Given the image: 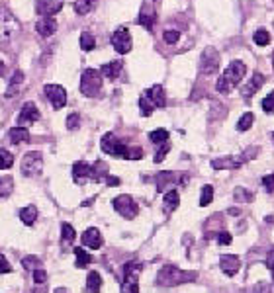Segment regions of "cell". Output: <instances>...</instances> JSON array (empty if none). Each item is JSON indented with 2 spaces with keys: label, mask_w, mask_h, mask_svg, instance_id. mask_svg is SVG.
<instances>
[{
  "label": "cell",
  "mask_w": 274,
  "mask_h": 293,
  "mask_svg": "<svg viewBox=\"0 0 274 293\" xmlns=\"http://www.w3.org/2000/svg\"><path fill=\"white\" fill-rule=\"evenodd\" d=\"M245 73H247V67H245L243 61H233V63H229V67L225 69V73L221 74V78H219L218 84H216L218 92H221V94H229L231 90H235L237 84L243 80Z\"/></svg>",
  "instance_id": "6da1fadb"
},
{
  "label": "cell",
  "mask_w": 274,
  "mask_h": 293,
  "mask_svg": "<svg viewBox=\"0 0 274 293\" xmlns=\"http://www.w3.org/2000/svg\"><path fill=\"white\" fill-rule=\"evenodd\" d=\"M18 32H20L18 18L6 6H0V43L12 41L14 37L18 36Z\"/></svg>",
  "instance_id": "7a4b0ae2"
},
{
  "label": "cell",
  "mask_w": 274,
  "mask_h": 293,
  "mask_svg": "<svg viewBox=\"0 0 274 293\" xmlns=\"http://www.w3.org/2000/svg\"><path fill=\"white\" fill-rule=\"evenodd\" d=\"M194 279V274H184L182 270L174 268V266H163L159 270V275H157V281L161 285H166V287H172V285H180L184 281H190Z\"/></svg>",
  "instance_id": "3957f363"
},
{
  "label": "cell",
  "mask_w": 274,
  "mask_h": 293,
  "mask_svg": "<svg viewBox=\"0 0 274 293\" xmlns=\"http://www.w3.org/2000/svg\"><path fill=\"white\" fill-rule=\"evenodd\" d=\"M102 90V74L94 69H86L80 76V92L86 98H96Z\"/></svg>",
  "instance_id": "277c9868"
},
{
  "label": "cell",
  "mask_w": 274,
  "mask_h": 293,
  "mask_svg": "<svg viewBox=\"0 0 274 293\" xmlns=\"http://www.w3.org/2000/svg\"><path fill=\"white\" fill-rule=\"evenodd\" d=\"M141 266L135 262H129L124 266V283H122V293H139L137 287V277H139Z\"/></svg>",
  "instance_id": "5b68a950"
},
{
  "label": "cell",
  "mask_w": 274,
  "mask_h": 293,
  "mask_svg": "<svg viewBox=\"0 0 274 293\" xmlns=\"http://www.w3.org/2000/svg\"><path fill=\"white\" fill-rule=\"evenodd\" d=\"M41 166H43V157L39 151H30L24 159H22V174L24 176H37L41 172Z\"/></svg>",
  "instance_id": "8992f818"
},
{
  "label": "cell",
  "mask_w": 274,
  "mask_h": 293,
  "mask_svg": "<svg viewBox=\"0 0 274 293\" xmlns=\"http://www.w3.org/2000/svg\"><path fill=\"white\" fill-rule=\"evenodd\" d=\"M219 69V53L214 47H206L200 57V73L214 74Z\"/></svg>",
  "instance_id": "52a82bcc"
},
{
  "label": "cell",
  "mask_w": 274,
  "mask_h": 293,
  "mask_svg": "<svg viewBox=\"0 0 274 293\" xmlns=\"http://www.w3.org/2000/svg\"><path fill=\"white\" fill-rule=\"evenodd\" d=\"M114 209L126 219H133L137 215V203L133 202V198L128 194H122L114 200Z\"/></svg>",
  "instance_id": "ba28073f"
},
{
  "label": "cell",
  "mask_w": 274,
  "mask_h": 293,
  "mask_svg": "<svg viewBox=\"0 0 274 293\" xmlns=\"http://www.w3.org/2000/svg\"><path fill=\"white\" fill-rule=\"evenodd\" d=\"M110 41H112V47H114L118 53H122V55H126V53L131 51V36H129L128 28H118V30L112 34Z\"/></svg>",
  "instance_id": "9c48e42d"
},
{
  "label": "cell",
  "mask_w": 274,
  "mask_h": 293,
  "mask_svg": "<svg viewBox=\"0 0 274 293\" xmlns=\"http://www.w3.org/2000/svg\"><path fill=\"white\" fill-rule=\"evenodd\" d=\"M100 145H102V151L106 155H112V157H124L126 155V145L114 133H106L102 137V143Z\"/></svg>",
  "instance_id": "30bf717a"
},
{
  "label": "cell",
  "mask_w": 274,
  "mask_h": 293,
  "mask_svg": "<svg viewBox=\"0 0 274 293\" xmlns=\"http://www.w3.org/2000/svg\"><path fill=\"white\" fill-rule=\"evenodd\" d=\"M247 163V155H231V157H221V159H214L212 161V168L214 170H233Z\"/></svg>",
  "instance_id": "8fae6325"
},
{
  "label": "cell",
  "mask_w": 274,
  "mask_h": 293,
  "mask_svg": "<svg viewBox=\"0 0 274 293\" xmlns=\"http://www.w3.org/2000/svg\"><path fill=\"white\" fill-rule=\"evenodd\" d=\"M43 90H45V96L49 98V102H51V106H53L55 110L65 108V104H67V90L63 86H59V84H47Z\"/></svg>",
  "instance_id": "7c38bea8"
},
{
  "label": "cell",
  "mask_w": 274,
  "mask_h": 293,
  "mask_svg": "<svg viewBox=\"0 0 274 293\" xmlns=\"http://www.w3.org/2000/svg\"><path fill=\"white\" fill-rule=\"evenodd\" d=\"M63 4L59 0H37L36 4V10L39 16L43 18H53L57 12H61Z\"/></svg>",
  "instance_id": "4fadbf2b"
},
{
  "label": "cell",
  "mask_w": 274,
  "mask_h": 293,
  "mask_svg": "<svg viewBox=\"0 0 274 293\" xmlns=\"http://www.w3.org/2000/svg\"><path fill=\"white\" fill-rule=\"evenodd\" d=\"M219 268H221L223 274L231 277V275H235L239 272L241 260L235 254H221V258H219Z\"/></svg>",
  "instance_id": "5bb4252c"
},
{
  "label": "cell",
  "mask_w": 274,
  "mask_h": 293,
  "mask_svg": "<svg viewBox=\"0 0 274 293\" xmlns=\"http://www.w3.org/2000/svg\"><path fill=\"white\" fill-rule=\"evenodd\" d=\"M39 119V110H37V106L34 102H28V104H24L22 106V110H20V115H18V123L20 127L22 125H28V123H34Z\"/></svg>",
  "instance_id": "9a60e30c"
},
{
  "label": "cell",
  "mask_w": 274,
  "mask_h": 293,
  "mask_svg": "<svg viewBox=\"0 0 274 293\" xmlns=\"http://www.w3.org/2000/svg\"><path fill=\"white\" fill-rule=\"evenodd\" d=\"M82 244L88 246V248H92V250H98V248L102 246V235H100V231L94 229V227L86 229V231L82 233Z\"/></svg>",
  "instance_id": "2e32d148"
},
{
  "label": "cell",
  "mask_w": 274,
  "mask_h": 293,
  "mask_svg": "<svg viewBox=\"0 0 274 293\" xmlns=\"http://www.w3.org/2000/svg\"><path fill=\"white\" fill-rule=\"evenodd\" d=\"M147 100L153 104V108H164V104H166V98H164V90L161 84H155V86H151L149 90H147Z\"/></svg>",
  "instance_id": "e0dca14e"
},
{
  "label": "cell",
  "mask_w": 274,
  "mask_h": 293,
  "mask_svg": "<svg viewBox=\"0 0 274 293\" xmlns=\"http://www.w3.org/2000/svg\"><path fill=\"white\" fill-rule=\"evenodd\" d=\"M155 20H157L155 8H153L151 4H143V6H141V12H139V20H137V22H139L145 30H153Z\"/></svg>",
  "instance_id": "ac0fdd59"
},
{
  "label": "cell",
  "mask_w": 274,
  "mask_h": 293,
  "mask_svg": "<svg viewBox=\"0 0 274 293\" xmlns=\"http://www.w3.org/2000/svg\"><path fill=\"white\" fill-rule=\"evenodd\" d=\"M262 84H264V76H262L260 73H255L253 76H251V80H249V82H245V86H243V90H241L243 98H247V100H249V98H251V96H253V94H255V92L258 90Z\"/></svg>",
  "instance_id": "d6986e66"
},
{
  "label": "cell",
  "mask_w": 274,
  "mask_h": 293,
  "mask_svg": "<svg viewBox=\"0 0 274 293\" xmlns=\"http://www.w3.org/2000/svg\"><path fill=\"white\" fill-rule=\"evenodd\" d=\"M36 30H37V34H39V36H43V37L53 36L55 32H57V22H55L53 18H41V20H37Z\"/></svg>",
  "instance_id": "ffe728a7"
},
{
  "label": "cell",
  "mask_w": 274,
  "mask_h": 293,
  "mask_svg": "<svg viewBox=\"0 0 274 293\" xmlns=\"http://www.w3.org/2000/svg\"><path fill=\"white\" fill-rule=\"evenodd\" d=\"M10 141L14 145H20V143H28L30 141V131L26 127H14L10 129Z\"/></svg>",
  "instance_id": "44dd1931"
},
{
  "label": "cell",
  "mask_w": 274,
  "mask_h": 293,
  "mask_svg": "<svg viewBox=\"0 0 274 293\" xmlns=\"http://www.w3.org/2000/svg\"><path fill=\"white\" fill-rule=\"evenodd\" d=\"M122 67H124V65H122L120 61H112V63H108V65H104V67H102V73L100 74H104L106 78H112V80H114V78H118V76H120V73H122Z\"/></svg>",
  "instance_id": "7402d4cb"
},
{
  "label": "cell",
  "mask_w": 274,
  "mask_h": 293,
  "mask_svg": "<svg viewBox=\"0 0 274 293\" xmlns=\"http://www.w3.org/2000/svg\"><path fill=\"white\" fill-rule=\"evenodd\" d=\"M178 203H180V196H178V192L168 190V192L164 194V209H166L168 213L174 211V209L178 207Z\"/></svg>",
  "instance_id": "603a6c76"
},
{
  "label": "cell",
  "mask_w": 274,
  "mask_h": 293,
  "mask_svg": "<svg viewBox=\"0 0 274 293\" xmlns=\"http://www.w3.org/2000/svg\"><path fill=\"white\" fill-rule=\"evenodd\" d=\"M73 176L76 182H84L90 176V166L86 165V163H76L73 166Z\"/></svg>",
  "instance_id": "cb8c5ba5"
},
{
  "label": "cell",
  "mask_w": 274,
  "mask_h": 293,
  "mask_svg": "<svg viewBox=\"0 0 274 293\" xmlns=\"http://www.w3.org/2000/svg\"><path fill=\"white\" fill-rule=\"evenodd\" d=\"M20 219H22V223H26V225H34L37 219V209L34 205L24 207V209L20 211Z\"/></svg>",
  "instance_id": "d4e9b609"
},
{
  "label": "cell",
  "mask_w": 274,
  "mask_h": 293,
  "mask_svg": "<svg viewBox=\"0 0 274 293\" xmlns=\"http://www.w3.org/2000/svg\"><path fill=\"white\" fill-rule=\"evenodd\" d=\"M100 287H102V277H100V274L98 272H90L88 277H86V289L90 293H98Z\"/></svg>",
  "instance_id": "484cf974"
},
{
  "label": "cell",
  "mask_w": 274,
  "mask_h": 293,
  "mask_svg": "<svg viewBox=\"0 0 274 293\" xmlns=\"http://www.w3.org/2000/svg\"><path fill=\"white\" fill-rule=\"evenodd\" d=\"M14 192V180L12 176H2L0 178V198H8Z\"/></svg>",
  "instance_id": "4316f807"
},
{
  "label": "cell",
  "mask_w": 274,
  "mask_h": 293,
  "mask_svg": "<svg viewBox=\"0 0 274 293\" xmlns=\"http://www.w3.org/2000/svg\"><path fill=\"white\" fill-rule=\"evenodd\" d=\"M233 198H235V202H245V203H249V202H253L255 200V194L251 192V190H247V188H235V192H233Z\"/></svg>",
  "instance_id": "83f0119b"
},
{
  "label": "cell",
  "mask_w": 274,
  "mask_h": 293,
  "mask_svg": "<svg viewBox=\"0 0 274 293\" xmlns=\"http://www.w3.org/2000/svg\"><path fill=\"white\" fill-rule=\"evenodd\" d=\"M94 6H96V0H76L74 2V12L80 14V16H84V14L90 12Z\"/></svg>",
  "instance_id": "f1b7e54d"
},
{
  "label": "cell",
  "mask_w": 274,
  "mask_h": 293,
  "mask_svg": "<svg viewBox=\"0 0 274 293\" xmlns=\"http://www.w3.org/2000/svg\"><path fill=\"white\" fill-rule=\"evenodd\" d=\"M149 139L153 143H157V145H164L168 141V131L166 129H155V131L149 133Z\"/></svg>",
  "instance_id": "f546056e"
},
{
  "label": "cell",
  "mask_w": 274,
  "mask_h": 293,
  "mask_svg": "<svg viewBox=\"0 0 274 293\" xmlns=\"http://www.w3.org/2000/svg\"><path fill=\"white\" fill-rule=\"evenodd\" d=\"M14 165V157L12 153H8L6 149H0V170H8Z\"/></svg>",
  "instance_id": "4dcf8cb0"
},
{
  "label": "cell",
  "mask_w": 274,
  "mask_h": 293,
  "mask_svg": "<svg viewBox=\"0 0 274 293\" xmlns=\"http://www.w3.org/2000/svg\"><path fill=\"white\" fill-rule=\"evenodd\" d=\"M253 121H255V115L251 113V111H247L245 115H241L237 121V131H247V129H251L253 125Z\"/></svg>",
  "instance_id": "1f68e13d"
},
{
  "label": "cell",
  "mask_w": 274,
  "mask_h": 293,
  "mask_svg": "<svg viewBox=\"0 0 274 293\" xmlns=\"http://www.w3.org/2000/svg\"><path fill=\"white\" fill-rule=\"evenodd\" d=\"M76 237V233H74V229L69 225V223H63V227H61V238H63V242L65 244H71Z\"/></svg>",
  "instance_id": "d6a6232c"
},
{
  "label": "cell",
  "mask_w": 274,
  "mask_h": 293,
  "mask_svg": "<svg viewBox=\"0 0 274 293\" xmlns=\"http://www.w3.org/2000/svg\"><path fill=\"white\" fill-rule=\"evenodd\" d=\"M80 49L82 51H92L94 47H96V41H94V37L88 34V32H84V34H80Z\"/></svg>",
  "instance_id": "836d02e7"
},
{
  "label": "cell",
  "mask_w": 274,
  "mask_h": 293,
  "mask_svg": "<svg viewBox=\"0 0 274 293\" xmlns=\"http://www.w3.org/2000/svg\"><path fill=\"white\" fill-rule=\"evenodd\" d=\"M74 256H76V266H88L90 264V254L84 250V248H74Z\"/></svg>",
  "instance_id": "e575fe53"
},
{
  "label": "cell",
  "mask_w": 274,
  "mask_h": 293,
  "mask_svg": "<svg viewBox=\"0 0 274 293\" xmlns=\"http://www.w3.org/2000/svg\"><path fill=\"white\" fill-rule=\"evenodd\" d=\"M22 80H24V73H22V71H16L14 76H12V80H10V88H8V92H6V96H8V98L18 90L20 84H22Z\"/></svg>",
  "instance_id": "d590c367"
},
{
  "label": "cell",
  "mask_w": 274,
  "mask_h": 293,
  "mask_svg": "<svg viewBox=\"0 0 274 293\" xmlns=\"http://www.w3.org/2000/svg\"><path fill=\"white\" fill-rule=\"evenodd\" d=\"M214 200V186H204L202 188V196H200V205L202 207H206V205H210Z\"/></svg>",
  "instance_id": "8d00e7d4"
},
{
  "label": "cell",
  "mask_w": 274,
  "mask_h": 293,
  "mask_svg": "<svg viewBox=\"0 0 274 293\" xmlns=\"http://www.w3.org/2000/svg\"><path fill=\"white\" fill-rule=\"evenodd\" d=\"M253 39H255L256 45L264 47V45H268V43H270V34H268L266 30H262V28H260V30H256V32H255Z\"/></svg>",
  "instance_id": "74e56055"
},
{
  "label": "cell",
  "mask_w": 274,
  "mask_h": 293,
  "mask_svg": "<svg viewBox=\"0 0 274 293\" xmlns=\"http://www.w3.org/2000/svg\"><path fill=\"white\" fill-rule=\"evenodd\" d=\"M143 157V151L141 149H135V146H126V155H124V159H128V161H139Z\"/></svg>",
  "instance_id": "f35d334b"
},
{
  "label": "cell",
  "mask_w": 274,
  "mask_h": 293,
  "mask_svg": "<svg viewBox=\"0 0 274 293\" xmlns=\"http://www.w3.org/2000/svg\"><path fill=\"white\" fill-rule=\"evenodd\" d=\"M139 108H141V113H143L145 117H147V115H151V113H153V110H155V108H153V104L147 100L145 94L139 98Z\"/></svg>",
  "instance_id": "ab89813d"
},
{
  "label": "cell",
  "mask_w": 274,
  "mask_h": 293,
  "mask_svg": "<svg viewBox=\"0 0 274 293\" xmlns=\"http://www.w3.org/2000/svg\"><path fill=\"white\" fill-rule=\"evenodd\" d=\"M163 39L166 41V43L174 45V43L180 39V32H176V30H168V32H164L163 34Z\"/></svg>",
  "instance_id": "60d3db41"
},
{
  "label": "cell",
  "mask_w": 274,
  "mask_h": 293,
  "mask_svg": "<svg viewBox=\"0 0 274 293\" xmlns=\"http://www.w3.org/2000/svg\"><path fill=\"white\" fill-rule=\"evenodd\" d=\"M262 110L266 113H274V92H270L264 100H262Z\"/></svg>",
  "instance_id": "b9f144b4"
},
{
  "label": "cell",
  "mask_w": 274,
  "mask_h": 293,
  "mask_svg": "<svg viewBox=\"0 0 274 293\" xmlns=\"http://www.w3.org/2000/svg\"><path fill=\"white\" fill-rule=\"evenodd\" d=\"M78 125H80V115H78V113H71V115L67 117V129L74 131Z\"/></svg>",
  "instance_id": "7bdbcfd3"
},
{
  "label": "cell",
  "mask_w": 274,
  "mask_h": 293,
  "mask_svg": "<svg viewBox=\"0 0 274 293\" xmlns=\"http://www.w3.org/2000/svg\"><path fill=\"white\" fill-rule=\"evenodd\" d=\"M249 293H270V283L266 281H258L256 285H253V289Z\"/></svg>",
  "instance_id": "ee69618b"
},
{
  "label": "cell",
  "mask_w": 274,
  "mask_h": 293,
  "mask_svg": "<svg viewBox=\"0 0 274 293\" xmlns=\"http://www.w3.org/2000/svg\"><path fill=\"white\" fill-rule=\"evenodd\" d=\"M10 272H12V266L8 264L4 254H0V274H10Z\"/></svg>",
  "instance_id": "f6af8a7d"
},
{
  "label": "cell",
  "mask_w": 274,
  "mask_h": 293,
  "mask_svg": "<svg viewBox=\"0 0 274 293\" xmlns=\"http://www.w3.org/2000/svg\"><path fill=\"white\" fill-rule=\"evenodd\" d=\"M262 186L266 188V192H274V172L272 174H266L262 178Z\"/></svg>",
  "instance_id": "bcb514c9"
},
{
  "label": "cell",
  "mask_w": 274,
  "mask_h": 293,
  "mask_svg": "<svg viewBox=\"0 0 274 293\" xmlns=\"http://www.w3.org/2000/svg\"><path fill=\"white\" fill-rule=\"evenodd\" d=\"M47 279V274H45V270H41V268H36L34 270V281L36 283H43Z\"/></svg>",
  "instance_id": "7dc6e473"
},
{
  "label": "cell",
  "mask_w": 274,
  "mask_h": 293,
  "mask_svg": "<svg viewBox=\"0 0 274 293\" xmlns=\"http://www.w3.org/2000/svg\"><path fill=\"white\" fill-rule=\"evenodd\" d=\"M218 238H219V244H231V240H233L231 233H227V231H221L218 235Z\"/></svg>",
  "instance_id": "c3c4849f"
},
{
  "label": "cell",
  "mask_w": 274,
  "mask_h": 293,
  "mask_svg": "<svg viewBox=\"0 0 274 293\" xmlns=\"http://www.w3.org/2000/svg\"><path fill=\"white\" fill-rule=\"evenodd\" d=\"M168 151H170V145H166V143H164V145L161 146V151L155 155V163H161V161L164 159V155H166Z\"/></svg>",
  "instance_id": "681fc988"
},
{
  "label": "cell",
  "mask_w": 274,
  "mask_h": 293,
  "mask_svg": "<svg viewBox=\"0 0 274 293\" xmlns=\"http://www.w3.org/2000/svg\"><path fill=\"white\" fill-rule=\"evenodd\" d=\"M24 266L26 268H32V272H34V266H37V260L36 258H26L24 260Z\"/></svg>",
  "instance_id": "f907efd6"
},
{
  "label": "cell",
  "mask_w": 274,
  "mask_h": 293,
  "mask_svg": "<svg viewBox=\"0 0 274 293\" xmlns=\"http://www.w3.org/2000/svg\"><path fill=\"white\" fill-rule=\"evenodd\" d=\"M266 264H268V268L274 264V246L270 248V252H268V258H266Z\"/></svg>",
  "instance_id": "816d5d0a"
},
{
  "label": "cell",
  "mask_w": 274,
  "mask_h": 293,
  "mask_svg": "<svg viewBox=\"0 0 274 293\" xmlns=\"http://www.w3.org/2000/svg\"><path fill=\"white\" fill-rule=\"evenodd\" d=\"M106 182H108V186H118V184H120V180H118V178H112V176H110Z\"/></svg>",
  "instance_id": "f5cc1de1"
},
{
  "label": "cell",
  "mask_w": 274,
  "mask_h": 293,
  "mask_svg": "<svg viewBox=\"0 0 274 293\" xmlns=\"http://www.w3.org/2000/svg\"><path fill=\"white\" fill-rule=\"evenodd\" d=\"M55 293H69V291L65 287H59V289H55Z\"/></svg>",
  "instance_id": "db71d44e"
},
{
  "label": "cell",
  "mask_w": 274,
  "mask_h": 293,
  "mask_svg": "<svg viewBox=\"0 0 274 293\" xmlns=\"http://www.w3.org/2000/svg\"><path fill=\"white\" fill-rule=\"evenodd\" d=\"M0 74H4V63L0 61Z\"/></svg>",
  "instance_id": "11a10c76"
},
{
  "label": "cell",
  "mask_w": 274,
  "mask_h": 293,
  "mask_svg": "<svg viewBox=\"0 0 274 293\" xmlns=\"http://www.w3.org/2000/svg\"><path fill=\"white\" fill-rule=\"evenodd\" d=\"M270 272H272V279H274V264L270 266Z\"/></svg>",
  "instance_id": "9f6ffc18"
},
{
  "label": "cell",
  "mask_w": 274,
  "mask_h": 293,
  "mask_svg": "<svg viewBox=\"0 0 274 293\" xmlns=\"http://www.w3.org/2000/svg\"><path fill=\"white\" fill-rule=\"evenodd\" d=\"M272 139H274V133H272Z\"/></svg>",
  "instance_id": "6f0895ef"
}]
</instances>
